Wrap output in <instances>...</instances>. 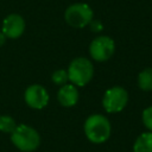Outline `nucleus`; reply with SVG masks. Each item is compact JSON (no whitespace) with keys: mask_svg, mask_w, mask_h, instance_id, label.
Listing matches in <instances>:
<instances>
[{"mask_svg":"<svg viewBox=\"0 0 152 152\" xmlns=\"http://www.w3.org/2000/svg\"><path fill=\"white\" fill-rule=\"evenodd\" d=\"M83 129L87 139L93 144H102L107 141L112 133L110 122L102 114L89 115L84 121Z\"/></svg>","mask_w":152,"mask_h":152,"instance_id":"1","label":"nucleus"},{"mask_svg":"<svg viewBox=\"0 0 152 152\" xmlns=\"http://www.w3.org/2000/svg\"><path fill=\"white\" fill-rule=\"evenodd\" d=\"M11 141L21 152H33L40 145V135L33 127L21 124L11 133Z\"/></svg>","mask_w":152,"mask_h":152,"instance_id":"2","label":"nucleus"},{"mask_svg":"<svg viewBox=\"0 0 152 152\" xmlns=\"http://www.w3.org/2000/svg\"><path fill=\"white\" fill-rule=\"evenodd\" d=\"M66 71L69 81L74 86L84 87L93 78L94 66L90 59H88L87 57H76L70 62Z\"/></svg>","mask_w":152,"mask_h":152,"instance_id":"3","label":"nucleus"},{"mask_svg":"<svg viewBox=\"0 0 152 152\" xmlns=\"http://www.w3.org/2000/svg\"><path fill=\"white\" fill-rule=\"evenodd\" d=\"M94 13L90 6L83 2H77L70 5L64 13V19L68 25L75 28H83L89 25L93 20Z\"/></svg>","mask_w":152,"mask_h":152,"instance_id":"4","label":"nucleus"},{"mask_svg":"<svg viewBox=\"0 0 152 152\" xmlns=\"http://www.w3.org/2000/svg\"><path fill=\"white\" fill-rule=\"evenodd\" d=\"M128 103V93L120 86L107 89L102 97V106L107 113H119Z\"/></svg>","mask_w":152,"mask_h":152,"instance_id":"5","label":"nucleus"},{"mask_svg":"<svg viewBox=\"0 0 152 152\" xmlns=\"http://www.w3.org/2000/svg\"><path fill=\"white\" fill-rule=\"evenodd\" d=\"M115 52V43L108 36H99L94 38L89 45L90 57L96 62L108 61Z\"/></svg>","mask_w":152,"mask_h":152,"instance_id":"6","label":"nucleus"},{"mask_svg":"<svg viewBox=\"0 0 152 152\" xmlns=\"http://www.w3.org/2000/svg\"><path fill=\"white\" fill-rule=\"evenodd\" d=\"M24 100L30 108L43 109L49 103V93L40 84H31L24 93Z\"/></svg>","mask_w":152,"mask_h":152,"instance_id":"7","label":"nucleus"},{"mask_svg":"<svg viewBox=\"0 0 152 152\" xmlns=\"http://www.w3.org/2000/svg\"><path fill=\"white\" fill-rule=\"evenodd\" d=\"M2 33L6 38L10 39H18L25 31V20L20 14L12 13L8 14L2 20Z\"/></svg>","mask_w":152,"mask_h":152,"instance_id":"8","label":"nucleus"},{"mask_svg":"<svg viewBox=\"0 0 152 152\" xmlns=\"http://www.w3.org/2000/svg\"><path fill=\"white\" fill-rule=\"evenodd\" d=\"M78 90L72 83H65L58 89L57 100L63 107H74L78 102Z\"/></svg>","mask_w":152,"mask_h":152,"instance_id":"9","label":"nucleus"},{"mask_svg":"<svg viewBox=\"0 0 152 152\" xmlns=\"http://www.w3.org/2000/svg\"><path fill=\"white\" fill-rule=\"evenodd\" d=\"M133 152H152V132H144L135 139Z\"/></svg>","mask_w":152,"mask_h":152,"instance_id":"10","label":"nucleus"},{"mask_svg":"<svg viewBox=\"0 0 152 152\" xmlns=\"http://www.w3.org/2000/svg\"><path fill=\"white\" fill-rule=\"evenodd\" d=\"M138 87L144 91H152V68H145L139 72Z\"/></svg>","mask_w":152,"mask_h":152,"instance_id":"11","label":"nucleus"},{"mask_svg":"<svg viewBox=\"0 0 152 152\" xmlns=\"http://www.w3.org/2000/svg\"><path fill=\"white\" fill-rule=\"evenodd\" d=\"M17 127L15 120L10 115H0V132L2 133H12Z\"/></svg>","mask_w":152,"mask_h":152,"instance_id":"12","label":"nucleus"},{"mask_svg":"<svg viewBox=\"0 0 152 152\" xmlns=\"http://www.w3.org/2000/svg\"><path fill=\"white\" fill-rule=\"evenodd\" d=\"M51 81L57 84V86H63L68 81H69V77H68V71L64 70V69H58L56 71L52 72L51 75Z\"/></svg>","mask_w":152,"mask_h":152,"instance_id":"13","label":"nucleus"},{"mask_svg":"<svg viewBox=\"0 0 152 152\" xmlns=\"http://www.w3.org/2000/svg\"><path fill=\"white\" fill-rule=\"evenodd\" d=\"M141 119H142L144 126H145L150 132H152V106L146 107V108L142 110Z\"/></svg>","mask_w":152,"mask_h":152,"instance_id":"14","label":"nucleus"},{"mask_svg":"<svg viewBox=\"0 0 152 152\" xmlns=\"http://www.w3.org/2000/svg\"><path fill=\"white\" fill-rule=\"evenodd\" d=\"M89 26H90V30L93 32H101L103 30V25L100 20H96V19H93L90 23H89Z\"/></svg>","mask_w":152,"mask_h":152,"instance_id":"15","label":"nucleus"},{"mask_svg":"<svg viewBox=\"0 0 152 152\" xmlns=\"http://www.w3.org/2000/svg\"><path fill=\"white\" fill-rule=\"evenodd\" d=\"M5 42H6V36L2 32H0V48L5 44Z\"/></svg>","mask_w":152,"mask_h":152,"instance_id":"16","label":"nucleus"}]
</instances>
